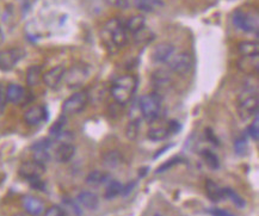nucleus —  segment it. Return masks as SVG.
Returning a JSON list of instances; mask_svg holds the SVG:
<instances>
[{"instance_id":"30","label":"nucleus","mask_w":259,"mask_h":216,"mask_svg":"<svg viewBox=\"0 0 259 216\" xmlns=\"http://www.w3.org/2000/svg\"><path fill=\"white\" fill-rule=\"evenodd\" d=\"M224 195H225V197L230 198L231 201L234 203L235 207L239 208V209L245 208V205H246V202H245V199L242 198L240 195H238L234 190H232L231 188H225L224 189Z\"/></svg>"},{"instance_id":"1","label":"nucleus","mask_w":259,"mask_h":216,"mask_svg":"<svg viewBox=\"0 0 259 216\" xmlns=\"http://www.w3.org/2000/svg\"><path fill=\"white\" fill-rule=\"evenodd\" d=\"M136 89H138V78L133 74H125L119 76L117 80L114 81L110 92L112 98L118 104L124 105L132 101L133 96L136 92Z\"/></svg>"},{"instance_id":"17","label":"nucleus","mask_w":259,"mask_h":216,"mask_svg":"<svg viewBox=\"0 0 259 216\" xmlns=\"http://www.w3.org/2000/svg\"><path fill=\"white\" fill-rule=\"evenodd\" d=\"M174 54V45L168 42H162L154 47L153 53H152V59H153V61L158 62V64H165V62H167L171 59V56Z\"/></svg>"},{"instance_id":"14","label":"nucleus","mask_w":259,"mask_h":216,"mask_svg":"<svg viewBox=\"0 0 259 216\" xmlns=\"http://www.w3.org/2000/svg\"><path fill=\"white\" fill-rule=\"evenodd\" d=\"M66 71H67V69H66L64 66H55V67H53L49 69V71L43 73L42 81L45 82V85L49 89H58L60 84L64 81Z\"/></svg>"},{"instance_id":"6","label":"nucleus","mask_w":259,"mask_h":216,"mask_svg":"<svg viewBox=\"0 0 259 216\" xmlns=\"http://www.w3.org/2000/svg\"><path fill=\"white\" fill-rule=\"evenodd\" d=\"M89 101L90 95L84 90L74 92L62 104V115L67 117V116L79 114V112H81L86 108V105L89 104Z\"/></svg>"},{"instance_id":"28","label":"nucleus","mask_w":259,"mask_h":216,"mask_svg":"<svg viewBox=\"0 0 259 216\" xmlns=\"http://www.w3.org/2000/svg\"><path fill=\"white\" fill-rule=\"evenodd\" d=\"M122 189H123V185L121 184V182L110 181L108 183V187L105 189L104 197L106 199H114L117 197V196L121 195Z\"/></svg>"},{"instance_id":"24","label":"nucleus","mask_w":259,"mask_h":216,"mask_svg":"<svg viewBox=\"0 0 259 216\" xmlns=\"http://www.w3.org/2000/svg\"><path fill=\"white\" fill-rule=\"evenodd\" d=\"M123 161V157L117 151H108L103 155V164L109 168H117Z\"/></svg>"},{"instance_id":"10","label":"nucleus","mask_w":259,"mask_h":216,"mask_svg":"<svg viewBox=\"0 0 259 216\" xmlns=\"http://www.w3.org/2000/svg\"><path fill=\"white\" fill-rule=\"evenodd\" d=\"M24 56V52L19 48H11L0 51V71L9 72L15 68L19 60Z\"/></svg>"},{"instance_id":"21","label":"nucleus","mask_w":259,"mask_h":216,"mask_svg":"<svg viewBox=\"0 0 259 216\" xmlns=\"http://www.w3.org/2000/svg\"><path fill=\"white\" fill-rule=\"evenodd\" d=\"M79 204L90 210H96L99 207V199L97 195H95L91 191H81L78 195Z\"/></svg>"},{"instance_id":"2","label":"nucleus","mask_w":259,"mask_h":216,"mask_svg":"<svg viewBox=\"0 0 259 216\" xmlns=\"http://www.w3.org/2000/svg\"><path fill=\"white\" fill-rule=\"evenodd\" d=\"M139 109H140L142 117L149 123L160 117L162 110L161 96L157 92L146 94L139 99Z\"/></svg>"},{"instance_id":"37","label":"nucleus","mask_w":259,"mask_h":216,"mask_svg":"<svg viewBox=\"0 0 259 216\" xmlns=\"http://www.w3.org/2000/svg\"><path fill=\"white\" fill-rule=\"evenodd\" d=\"M105 3L116 9H127L129 6V0H105Z\"/></svg>"},{"instance_id":"20","label":"nucleus","mask_w":259,"mask_h":216,"mask_svg":"<svg viewBox=\"0 0 259 216\" xmlns=\"http://www.w3.org/2000/svg\"><path fill=\"white\" fill-rule=\"evenodd\" d=\"M204 189L207 197L210 199L211 202H214V203H218V202H220L221 199L225 198L224 189H221L217 183L211 181V179H207V181H205Z\"/></svg>"},{"instance_id":"5","label":"nucleus","mask_w":259,"mask_h":216,"mask_svg":"<svg viewBox=\"0 0 259 216\" xmlns=\"http://www.w3.org/2000/svg\"><path fill=\"white\" fill-rule=\"evenodd\" d=\"M151 123L152 127L149 128L147 136L149 140L154 142L165 140L170 135L181 132L182 128V125L177 121H160L158 118Z\"/></svg>"},{"instance_id":"4","label":"nucleus","mask_w":259,"mask_h":216,"mask_svg":"<svg viewBox=\"0 0 259 216\" xmlns=\"http://www.w3.org/2000/svg\"><path fill=\"white\" fill-rule=\"evenodd\" d=\"M259 101L258 96L252 89H246L239 96L238 101V114L242 121L253 118L258 114Z\"/></svg>"},{"instance_id":"11","label":"nucleus","mask_w":259,"mask_h":216,"mask_svg":"<svg viewBox=\"0 0 259 216\" xmlns=\"http://www.w3.org/2000/svg\"><path fill=\"white\" fill-rule=\"evenodd\" d=\"M52 148H53V140L52 139H42L37 142H35L31 147L32 152V159L36 161L46 162L51 160L52 157Z\"/></svg>"},{"instance_id":"23","label":"nucleus","mask_w":259,"mask_h":216,"mask_svg":"<svg viewBox=\"0 0 259 216\" xmlns=\"http://www.w3.org/2000/svg\"><path fill=\"white\" fill-rule=\"evenodd\" d=\"M146 26V18L142 15H136L133 16L125 23L124 28L127 30V32H131V34L135 35L138 32H140L141 30H144Z\"/></svg>"},{"instance_id":"12","label":"nucleus","mask_w":259,"mask_h":216,"mask_svg":"<svg viewBox=\"0 0 259 216\" xmlns=\"http://www.w3.org/2000/svg\"><path fill=\"white\" fill-rule=\"evenodd\" d=\"M233 23L238 29L245 32H257L258 31V18L253 17L247 12L237 11L233 15Z\"/></svg>"},{"instance_id":"29","label":"nucleus","mask_w":259,"mask_h":216,"mask_svg":"<svg viewBox=\"0 0 259 216\" xmlns=\"http://www.w3.org/2000/svg\"><path fill=\"white\" fill-rule=\"evenodd\" d=\"M202 159H203L205 165L208 166L210 169H219L220 168V160H219L218 155L215 153H212L209 149H204L201 153Z\"/></svg>"},{"instance_id":"7","label":"nucleus","mask_w":259,"mask_h":216,"mask_svg":"<svg viewBox=\"0 0 259 216\" xmlns=\"http://www.w3.org/2000/svg\"><path fill=\"white\" fill-rule=\"evenodd\" d=\"M168 68L178 75H185L192 69L194 66V59L190 53L181 52L176 55H172L167 61Z\"/></svg>"},{"instance_id":"8","label":"nucleus","mask_w":259,"mask_h":216,"mask_svg":"<svg viewBox=\"0 0 259 216\" xmlns=\"http://www.w3.org/2000/svg\"><path fill=\"white\" fill-rule=\"evenodd\" d=\"M18 174L29 183L38 181V179H42V176L46 174V166L42 162L34 160V159L26 160L22 162L21 166H19Z\"/></svg>"},{"instance_id":"19","label":"nucleus","mask_w":259,"mask_h":216,"mask_svg":"<svg viewBox=\"0 0 259 216\" xmlns=\"http://www.w3.org/2000/svg\"><path fill=\"white\" fill-rule=\"evenodd\" d=\"M75 154V147L71 142H61L55 149L54 157L55 160L61 164H66V162L71 161L72 158Z\"/></svg>"},{"instance_id":"39","label":"nucleus","mask_w":259,"mask_h":216,"mask_svg":"<svg viewBox=\"0 0 259 216\" xmlns=\"http://www.w3.org/2000/svg\"><path fill=\"white\" fill-rule=\"evenodd\" d=\"M208 214H210L211 216H235L234 214H232L228 210H225V209H220V208H209L207 209Z\"/></svg>"},{"instance_id":"32","label":"nucleus","mask_w":259,"mask_h":216,"mask_svg":"<svg viewBox=\"0 0 259 216\" xmlns=\"http://www.w3.org/2000/svg\"><path fill=\"white\" fill-rule=\"evenodd\" d=\"M139 132H140V121H138V119H132V121L128 123L127 129H125V135H127V138L131 139V140H135Z\"/></svg>"},{"instance_id":"34","label":"nucleus","mask_w":259,"mask_h":216,"mask_svg":"<svg viewBox=\"0 0 259 216\" xmlns=\"http://www.w3.org/2000/svg\"><path fill=\"white\" fill-rule=\"evenodd\" d=\"M182 162H184V160H183V159H182L181 157H174V158H171L168 161L164 162V164H162V165L160 166V167H158L157 171H155V174H162V172L167 171V169L172 168V167H174V166H177V165H179V164H182Z\"/></svg>"},{"instance_id":"26","label":"nucleus","mask_w":259,"mask_h":216,"mask_svg":"<svg viewBox=\"0 0 259 216\" xmlns=\"http://www.w3.org/2000/svg\"><path fill=\"white\" fill-rule=\"evenodd\" d=\"M110 182V175L106 174V172L103 171H94L91 172L86 178V183L90 185H94V187H97V185L105 184V183Z\"/></svg>"},{"instance_id":"38","label":"nucleus","mask_w":259,"mask_h":216,"mask_svg":"<svg viewBox=\"0 0 259 216\" xmlns=\"http://www.w3.org/2000/svg\"><path fill=\"white\" fill-rule=\"evenodd\" d=\"M65 204L67 205L69 208V210L72 211V214H74L75 216H81L82 215V211L80 209V205L79 204H75L74 202L72 201V199H65Z\"/></svg>"},{"instance_id":"43","label":"nucleus","mask_w":259,"mask_h":216,"mask_svg":"<svg viewBox=\"0 0 259 216\" xmlns=\"http://www.w3.org/2000/svg\"><path fill=\"white\" fill-rule=\"evenodd\" d=\"M172 146H174V144H172V145H168V146H165V148H162V149H160V151H159V152L155 153V154H154V159H157V158L159 157V155H161L162 153L167 151V149H170V147H172Z\"/></svg>"},{"instance_id":"41","label":"nucleus","mask_w":259,"mask_h":216,"mask_svg":"<svg viewBox=\"0 0 259 216\" xmlns=\"http://www.w3.org/2000/svg\"><path fill=\"white\" fill-rule=\"evenodd\" d=\"M6 103V89L3 86V84H0V111L3 110Z\"/></svg>"},{"instance_id":"3","label":"nucleus","mask_w":259,"mask_h":216,"mask_svg":"<svg viewBox=\"0 0 259 216\" xmlns=\"http://www.w3.org/2000/svg\"><path fill=\"white\" fill-rule=\"evenodd\" d=\"M103 34L105 35V41L111 43V46L116 48H123L124 46H127L128 32L118 19L114 18L106 22Z\"/></svg>"},{"instance_id":"33","label":"nucleus","mask_w":259,"mask_h":216,"mask_svg":"<svg viewBox=\"0 0 259 216\" xmlns=\"http://www.w3.org/2000/svg\"><path fill=\"white\" fill-rule=\"evenodd\" d=\"M247 140L245 136H240V138L235 139L234 141V152L237 155H245L247 152Z\"/></svg>"},{"instance_id":"13","label":"nucleus","mask_w":259,"mask_h":216,"mask_svg":"<svg viewBox=\"0 0 259 216\" xmlns=\"http://www.w3.org/2000/svg\"><path fill=\"white\" fill-rule=\"evenodd\" d=\"M28 91L18 84H10L6 88V102L15 105H24L29 102Z\"/></svg>"},{"instance_id":"45","label":"nucleus","mask_w":259,"mask_h":216,"mask_svg":"<svg viewBox=\"0 0 259 216\" xmlns=\"http://www.w3.org/2000/svg\"><path fill=\"white\" fill-rule=\"evenodd\" d=\"M154 216H162V215H160V214H155Z\"/></svg>"},{"instance_id":"44","label":"nucleus","mask_w":259,"mask_h":216,"mask_svg":"<svg viewBox=\"0 0 259 216\" xmlns=\"http://www.w3.org/2000/svg\"><path fill=\"white\" fill-rule=\"evenodd\" d=\"M147 172H148V167H142L140 171H139V176H140V177H145V176L147 175Z\"/></svg>"},{"instance_id":"31","label":"nucleus","mask_w":259,"mask_h":216,"mask_svg":"<svg viewBox=\"0 0 259 216\" xmlns=\"http://www.w3.org/2000/svg\"><path fill=\"white\" fill-rule=\"evenodd\" d=\"M65 125H66V116L62 115L61 117H60L58 121L52 125L49 134H51L54 139H58L59 136H61V134H64Z\"/></svg>"},{"instance_id":"15","label":"nucleus","mask_w":259,"mask_h":216,"mask_svg":"<svg viewBox=\"0 0 259 216\" xmlns=\"http://www.w3.org/2000/svg\"><path fill=\"white\" fill-rule=\"evenodd\" d=\"M48 117V111L46 106L43 105H34L29 108L24 112L23 118L28 125H38L42 122H45Z\"/></svg>"},{"instance_id":"35","label":"nucleus","mask_w":259,"mask_h":216,"mask_svg":"<svg viewBox=\"0 0 259 216\" xmlns=\"http://www.w3.org/2000/svg\"><path fill=\"white\" fill-rule=\"evenodd\" d=\"M253 122L251 123L250 125H248V134L252 139H253L254 141H258V138H259V118H258V114L254 116L253 117Z\"/></svg>"},{"instance_id":"16","label":"nucleus","mask_w":259,"mask_h":216,"mask_svg":"<svg viewBox=\"0 0 259 216\" xmlns=\"http://www.w3.org/2000/svg\"><path fill=\"white\" fill-rule=\"evenodd\" d=\"M152 84H153V88L158 91L157 94L160 95L161 91H168L172 88L174 80H172L171 75L167 72L162 71V69H158L152 75Z\"/></svg>"},{"instance_id":"25","label":"nucleus","mask_w":259,"mask_h":216,"mask_svg":"<svg viewBox=\"0 0 259 216\" xmlns=\"http://www.w3.org/2000/svg\"><path fill=\"white\" fill-rule=\"evenodd\" d=\"M42 75L43 72L41 66H31L26 72V82H28L30 88L37 86L42 81Z\"/></svg>"},{"instance_id":"36","label":"nucleus","mask_w":259,"mask_h":216,"mask_svg":"<svg viewBox=\"0 0 259 216\" xmlns=\"http://www.w3.org/2000/svg\"><path fill=\"white\" fill-rule=\"evenodd\" d=\"M43 216H66V211L59 205H52L45 211Z\"/></svg>"},{"instance_id":"27","label":"nucleus","mask_w":259,"mask_h":216,"mask_svg":"<svg viewBox=\"0 0 259 216\" xmlns=\"http://www.w3.org/2000/svg\"><path fill=\"white\" fill-rule=\"evenodd\" d=\"M136 9L144 12H153L157 8L164 6L162 0H134Z\"/></svg>"},{"instance_id":"18","label":"nucleus","mask_w":259,"mask_h":216,"mask_svg":"<svg viewBox=\"0 0 259 216\" xmlns=\"http://www.w3.org/2000/svg\"><path fill=\"white\" fill-rule=\"evenodd\" d=\"M22 203L26 212L31 216H39L45 211V204H43V202L39 198L35 197V196H24L22 198Z\"/></svg>"},{"instance_id":"42","label":"nucleus","mask_w":259,"mask_h":216,"mask_svg":"<svg viewBox=\"0 0 259 216\" xmlns=\"http://www.w3.org/2000/svg\"><path fill=\"white\" fill-rule=\"evenodd\" d=\"M205 135L208 136V140L211 142V144H214V145H219V141H218V139H217V136H215L214 134H212V131L210 128H208L207 131H205Z\"/></svg>"},{"instance_id":"9","label":"nucleus","mask_w":259,"mask_h":216,"mask_svg":"<svg viewBox=\"0 0 259 216\" xmlns=\"http://www.w3.org/2000/svg\"><path fill=\"white\" fill-rule=\"evenodd\" d=\"M90 74L89 67L85 65H75L65 73L64 80L71 89H78L84 84Z\"/></svg>"},{"instance_id":"22","label":"nucleus","mask_w":259,"mask_h":216,"mask_svg":"<svg viewBox=\"0 0 259 216\" xmlns=\"http://www.w3.org/2000/svg\"><path fill=\"white\" fill-rule=\"evenodd\" d=\"M238 51L242 58H255L259 54V45L255 41H242L239 43Z\"/></svg>"},{"instance_id":"40","label":"nucleus","mask_w":259,"mask_h":216,"mask_svg":"<svg viewBox=\"0 0 259 216\" xmlns=\"http://www.w3.org/2000/svg\"><path fill=\"white\" fill-rule=\"evenodd\" d=\"M136 184H138V181H133L129 183L127 185H123V189H122V192H121V196H128L129 194H132V191L134 190Z\"/></svg>"}]
</instances>
